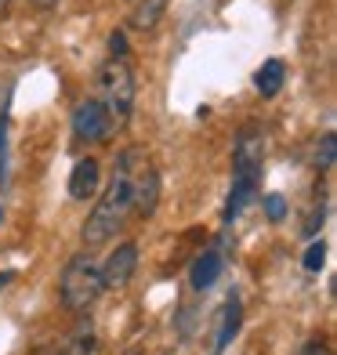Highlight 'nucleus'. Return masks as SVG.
<instances>
[{
  "mask_svg": "<svg viewBox=\"0 0 337 355\" xmlns=\"http://www.w3.org/2000/svg\"><path fill=\"white\" fill-rule=\"evenodd\" d=\"M265 214H268V221H283L286 218V200L279 196V192H268L265 196Z\"/></svg>",
  "mask_w": 337,
  "mask_h": 355,
  "instance_id": "dca6fc26",
  "label": "nucleus"
},
{
  "mask_svg": "<svg viewBox=\"0 0 337 355\" xmlns=\"http://www.w3.org/2000/svg\"><path fill=\"white\" fill-rule=\"evenodd\" d=\"M109 51H112V58H123V55H127V37L120 33V29H112V37H109Z\"/></svg>",
  "mask_w": 337,
  "mask_h": 355,
  "instance_id": "6ab92c4d",
  "label": "nucleus"
},
{
  "mask_svg": "<svg viewBox=\"0 0 337 355\" xmlns=\"http://www.w3.org/2000/svg\"><path fill=\"white\" fill-rule=\"evenodd\" d=\"M164 8H167V0H141L131 15V26L135 29H153L159 22V15H164Z\"/></svg>",
  "mask_w": 337,
  "mask_h": 355,
  "instance_id": "4468645a",
  "label": "nucleus"
},
{
  "mask_svg": "<svg viewBox=\"0 0 337 355\" xmlns=\"http://www.w3.org/2000/svg\"><path fill=\"white\" fill-rule=\"evenodd\" d=\"M141 164H146V153H141V149H127L116 159V171H112L109 185L102 189L94 211L84 221V247L87 250H98L116 232H123L127 218L135 214V171Z\"/></svg>",
  "mask_w": 337,
  "mask_h": 355,
  "instance_id": "f257e3e1",
  "label": "nucleus"
},
{
  "mask_svg": "<svg viewBox=\"0 0 337 355\" xmlns=\"http://www.w3.org/2000/svg\"><path fill=\"white\" fill-rule=\"evenodd\" d=\"M29 4H37V8H55L58 0H29Z\"/></svg>",
  "mask_w": 337,
  "mask_h": 355,
  "instance_id": "aec40b11",
  "label": "nucleus"
},
{
  "mask_svg": "<svg viewBox=\"0 0 337 355\" xmlns=\"http://www.w3.org/2000/svg\"><path fill=\"white\" fill-rule=\"evenodd\" d=\"M98 268H102V286H109V290L127 286L138 272V243H131V239L116 243V250H112L105 257V265H98Z\"/></svg>",
  "mask_w": 337,
  "mask_h": 355,
  "instance_id": "39448f33",
  "label": "nucleus"
},
{
  "mask_svg": "<svg viewBox=\"0 0 337 355\" xmlns=\"http://www.w3.org/2000/svg\"><path fill=\"white\" fill-rule=\"evenodd\" d=\"M239 319H243V309H239V301L232 297L229 304H225V312H221V334H218V352L221 348H229V341L239 334Z\"/></svg>",
  "mask_w": 337,
  "mask_h": 355,
  "instance_id": "f8f14e48",
  "label": "nucleus"
},
{
  "mask_svg": "<svg viewBox=\"0 0 337 355\" xmlns=\"http://www.w3.org/2000/svg\"><path fill=\"white\" fill-rule=\"evenodd\" d=\"M91 352H94V327L91 322H80L76 334L58 348V355H91Z\"/></svg>",
  "mask_w": 337,
  "mask_h": 355,
  "instance_id": "ddd939ff",
  "label": "nucleus"
},
{
  "mask_svg": "<svg viewBox=\"0 0 337 355\" xmlns=\"http://www.w3.org/2000/svg\"><path fill=\"white\" fill-rule=\"evenodd\" d=\"M254 84H258L261 98H276V94L283 91V84H286V66L279 58H268L265 66L258 69V76H254Z\"/></svg>",
  "mask_w": 337,
  "mask_h": 355,
  "instance_id": "9b49d317",
  "label": "nucleus"
},
{
  "mask_svg": "<svg viewBox=\"0 0 337 355\" xmlns=\"http://www.w3.org/2000/svg\"><path fill=\"white\" fill-rule=\"evenodd\" d=\"M11 8V0H0V11H8Z\"/></svg>",
  "mask_w": 337,
  "mask_h": 355,
  "instance_id": "412c9836",
  "label": "nucleus"
},
{
  "mask_svg": "<svg viewBox=\"0 0 337 355\" xmlns=\"http://www.w3.org/2000/svg\"><path fill=\"white\" fill-rule=\"evenodd\" d=\"M221 268H225V257H221L218 250L200 254L196 261H192V272H189L192 290H207V286H214V279L221 276Z\"/></svg>",
  "mask_w": 337,
  "mask_h": 355,
  "instance_id": "1a4fd4ad",
  "label": "nucleus"
},
{
  "mask_svg": "<svg viewBox=\"0 0 337 355\" xmlns=\"http://www.w3.org/2000/svg\"><path fill=\"white\" fill-rule=\"evenodd\" d=\"M116 127V120L109 116V109L102 105V98H84L73 109V135L76 141H105L109 131Z\"/></svg>",
  "mask_w": 337,
  "mask_h": 355,
  "instance_id": "20e7f679",
  "label": "nucleus"
},
{
  "mask_svg": "<svg viewBox=\"0 0 337 355\" xmlns=\"http://www.w3.org/2000/svg\"><path fill=\"white\" fill-rule=\"evenodd\" d=\"M98 91H102V105L109 109L112 120H123L135 105V73L123 58H109L98 69Z\"/></svg>",
  "mask_w": 337,
  "mask_h": 355,
  "instance_id": "7ed1b4c3",
  "label": "nucleus"
},
{
  "mask_svg": "<svg viewBox=\"0 0 337 355\" xmlns=\"http://www.w3.org/2000/svg\"><path fill=\"white\" fill-rule=\"evenodd\" d=\"M254 192H258V178H247V174H236L232 178V192H229V200H225V221H232L239 218V211L254 200Z\"/></svg>",
  "mask_w": 337,
  "mask_h": 355,
  "instance_id": "9d476101",
  "label": "nucleus"
},
{
  "mask_svg": "<svg viewBox=\"0 0 337 355\" xmlns=\"http://www.w3.org/2000/svg\"><path fill=\"white\" fill-rule=\"evenodd\" d=\"M159 203V174L156 167L141 164L135 171V218H153Z\"/></svg>",
  "mask_w": 337,
  "mask_h": 355,
  "instance_id": "0eeeda50",
  "label": "nucleus"
},
{
  "mask_svg": "<svg viewBox=\"0 0 337 355\" xmlns=\"http://www.w3.org/2000/svg\"><path fill=\"white\" fill-rule=\"evenodd\" d=\"M102 290H105V286H102V268H98V261L91 257V250L69 257L66 272H62V283H58V301H62V309L73 312V315L87 312L91 304L98 301Z\"/></svg>",
  "mask_w": 337,
  "mask_h": 355,
  "instance_id": "f03ea898",
  "label": "nucleus"
},
{
  "mask_svg": "<svg viewBox=\"0 0 337 355\" xmlns=\"http://www.w3.org/2000/svg\"><path fill=\"white\" fill-rule=\"evenodd\" d=\"M261 164H265V145L258 131H243L236 141L232 153V174H247V178H261Z\"/></svg>",
  "mask_w": 337,
  "mask_h": 355,
  "instance_id": "423d86ee",
  "label": "nucleus"
},
{
  "mask_svg": "<svg viewBox=\"0 0 337 355\" xmlns=\"http://www.w3.org/2000/svg\"><path fill=\"white\" fill-rule=\"evenodd\" d=\"M98 185H102L98 159H91V156L76 159V167H73V174H69V196L84 203V200H91L94 192H98Z\"/></svg>",
  "mask_w": 337,
  "mask_h": 355,
  "instance_id": "6e6552de",
  "label": "nucleus"
},
{
  "mask_svg": "<svg viewBox=\"0 0 337 355\" xmlns=\"http://www.w3.org/2000/svg\"><path fill=\"white\" fill-rule=\"evenodd\" d=\"M323 257H327V247L323 243H312L309 250H304V268L319 272V268H323Z\"/></svg>",
  "mask_w": 337,
  "mask_h": 355,
  "instance_id": "f3484780",
  "label": "nucleus"
},
{
  "mask_svg": "<svg viewBox=\"0 0 337 355\" xmlns=\"http://www.w3.org/2000/svg\"><path fill=\"white\" fill-rule=\"evenodd\" d=\"M4 174H8V123L0 120V185H4Z\"/></svg>",
  "mask_w": 337,
  "mask_h": 355,
  "instance_id": "a211bd4d",
  "label": "nucleus"
},
{
  "mask_svg": "<svg viewBox=\"0 0 337 355\" xmlns=\"http://www.w3.org/2000/svg\"><path fill=\"white\" fill-rule=\"evenodd\" d=\"M334 145H337V138H334V131H327L323 141H319V153H316V164L323 167V171L334 167Z\"/></svg>",
  "mask_w": 337,
  "mask_h": 355,
  "instance_id": "2eb2a0df",
  "label": "nucleus"
}]
</instances>
